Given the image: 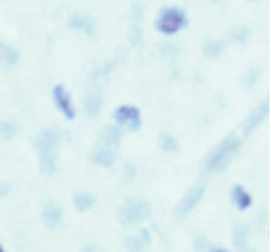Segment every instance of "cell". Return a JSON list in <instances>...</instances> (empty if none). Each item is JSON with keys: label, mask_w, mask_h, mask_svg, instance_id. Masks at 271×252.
Listing matches in <instances>:
<instances>
[{"label": "cell", "mask_w": 271, "mask_h": 252, "mask_svg": "<svg viewBox=\"0 0 271 252\" xmlns=\"http://www.w3.org/2000/svg\"><path fill=\"white\" fill-rule=\"evenodd\" d=\"M188 23L186 14L178 8H165L160 11L159 17L155 20L157 31L163 35H172L183 29Z\"/></svg>", "instance_id": "obj_1"}, {"label": "cell", "mask_w": 271, "mask_h": 252, "mask_svg": "<svg viewBox=\"0 0 271 252\" xmlns=\"http://www.w3.org/2000/svg\"><path fill=\"white\" fill-rule=\"evenodd\" d=\"M38 153L41 161V170L53 173L56 162V136L52 132H43L38 138Z\"/></svg>", "instance_id": "obj_2"}, {"label": "cell", "mask_w": 271, "mask_h": 252, "mask_svg": "<svg viewBox=\"0 0 271 252\" xmlns=\"http://www.w3.org/2000/svg\"><path fill=\"white\" fill-rule=\"evenodd\" d=\"M52 98L56 109H58V112L66 119L74 121L76 118V110L72 101V95L66 89L64 84H56L52 90Z\"/></svg>", "instance_id": "obj_3"}, {"label": "cell", "mask_w": 271, "mask_h": 252, "mask_svg": "<svg viewBox=\"0 0 271 252\" xmlns=\"http://www.w3.org/2000/svg\"><path fill=\"white\" fill-rule=\"evenodd\" d=\"M113 118L119 125H123L130 130H139L142 127V115L136 106L123 104L118 107L113 113Z\"/></svg>", "instance_id": "obj_4"}, {"label": "cell", "mask_w": 271, "mask_h": 252, "mask_svg": "<svg viewBox=\"0 0 271 252\" xmlns=\"http://www.w3.org/2000/svg\"><path fill=\"white\" fill-rule=\"evenodd\" d=\"M239 147V141L235 138V136H230L229 139H225V141L217 148L215 155L212 156L210 162H209V167L210 168H222L227 162H229V159L233 156V153L238 150Z\"/></svg>", "instance_id": "obj_5"}, {"label": "cell", "mask_w": 271, "mask_h": 252, "mask_svg": "<svg viewBox=\"0 0 271 252\" xmlns=\"http://www.w3.org/2000/svg\"><path fill=\"white\" fill-rule=\"evenodd\" d=\"M204 187H198V188H194L192 191L188 193L186 197L183 199L181 202V206H180V216H186L191 209H194V206L201 200L203 194H204Z\"/></svg>", "instance_id": "obj_6"}, {"label": "cell", "mask_w": 271, "mask_h": 252, "mask_svg": "<svg viewBox=\"0 0 271 252\" xmlns=\"http://www.w3.org/2000/svg\"><path fill=\"white\" fill-rule=\"evenodd\" d=\"M232 199L235 202V205L238 206V209H247L250 208V205L253 203V199H251V196L246 191L244 187H241V185H235L233 190H232Z\"/></svg>", "instance_id": "obj_7"}, {"label": "cell", "mask_w": 271, "mask_h": 252, "mask_svg": "<svg viewBox=\"0 0 271 252\" xmlns=\"http://www.w3.org/2000/svg\"><path fill=\"white\" fill-rule=\"evenodd\" d=\"M61 220V209L53 203H49L45 209V222L49 228H53L60 223Z\"/></svg>", "instance_id": "obj_8"}, {"label": "cell", "mask_w": 271, "mask_h": 252, "mask_svg": "<svg viewBox=\"0 0 271 252\" xmlns=\"http://www.w3.org/2000/svg\"><path fill=\"white\" fill-rule=\"evenodd\" d=\"M74 205L78 211H87V209H90L95 205V197L89 193H79L75 196Z\"/></svg>", "instance_id": "obj_9"}, {"label": "cell", "mask_w": 271, "mask_h": 252, "mask_svg": "<svg viewBox=\"0 0 271 252\" xmlns=\"http://www.w3.org/2000/svg\"><path fill=\"white\" fill-rule=\"evenodd\" d=\"M126 220L130 222H139L140 219H145L148 216V208L144 203H137L136 206L133 205L131 208H126Z\"/></svg>", "instance_id": "obj_10"}, {"label": "cell", "mask_w": 271, "mask_h": 252, "mask_svg": "<svg viewBox=\"0 0 271 252\" xmlns=\"http://www.w3.org/2000/svg\"><path fill=\"white\" fill-rule=\"evenodd\" d=\"M265 115H267V107H265V106H262L261 109L256 110L254 113L251 115V118H250V119L247 121V124H246V133H250L251 130H254L256 125L261 124V121L264 119Z\"/></svg>", "instance_id": "obj_11"}, {"label": "cell", "mask_w": 271, "mask_h": 252, "mask_svg": "<svg viewBox=\"0 0 271 252\" xmlns=\"http://www.w3.org/2000/svg\"><path fill=\"white\" fill-rule=\"evenodd\" d=\"M210 252H229L227 249H222V248H215V249H212Z\"/></svg>", "instance_id": "obj_12"}, {"label": "cell", "mask_w": 271, "mask_h": 252, "mask_svg": "<svg viewBox=\"0 0 271 252\" xmlns=\"http://www.w3.org/2000/svg\"><path fill=\"white\" fill-rule=\"evenodd\" d=\"M0 252H5V249H3V246H2V245H0Z\"/></svg>", "instance_id": "obj_13"}]
</instances>
